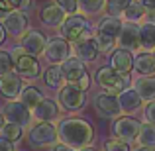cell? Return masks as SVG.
Segmentation results:
<instances>
[{"label":"cell","instance_id":"1","mask_svg":"<svg viewBox=\"0 0 155 151\" xmlns=\"http://www.w3.org/2000/svg\"><path fill=\"white\" fill-rule=\"evenodd\" d=\"M59 141L73 149H83L88 147L94 140V130L88 122L81 118H63L57 126Z\"/></svg>","mask_w":155,"mask_h":151},{"label":"cell","instance_id":"2","mask_svg":"<svg viewBox=\"0 0 155 151\" xmlns=\"http://www.w3.org/2000/svg\"><path fill=\"white\" fill-rule=\"evenodd\" d=\"M10 57L14 61V73L20 79H38L41 75V65H39L38 57L28 55L20 47V43L10 49Z\"/></svg>","mask_w":155,"mask_h":151},{"label":"cell","instance_id":"3","mask_svg":"<svg viewBox=\"0 0 155 151\" xmlns=\"http://www.w3.org/2000/svg\"><path fill=\"white\" fill-rule=\"evenodd\" d=\"M28 143L34 149L39 147H53L59 143V133H57V126L49 124V122H38L30 128L28 132Z\"/></svg>","mask_w":155,"mask_h":151},{"label":"cell","instance_id":"4","mask_svg":"<svg viewBox=\"0 0 155 151\" xmlns=\"http://www.w3.org/2000/svg\"><path fill=\"white\" fill-rule=\"evenodd\" d=\"M96 83L110 94H122L124 90H128L132 79L130 75H120L112 67H100L96 71Z\"/></svg>","mask_w":155,"mask_h":151},{"label":"cell","instance_id":"5","mask_svg":"<svg viewBox=\"0 0 155 151\" xmlns=\"http://www.w3.org/2000/svg\"><path fill=\"white\" fill-rule=\"evenodd\" d=\"M87 31H91V26H88L87 18L83 14H73V16H67L63 24L59 28V38H63L65 41H79Z\"/></svg>","mask_w":155,"mask_h":151},{"label":"cell","instance_id":"6","mask_svg":"<svg viewBox=\"0 0 155 151\" xmlns=\"http://www.w3.org/2000/svg\"><path fill=\"white\" fill-rule=\"evenodd\" d=\"M140 130H141V124L136 118H130V116H120L112 126V132H114V136H116V140L124 141V143L137 141Z\"/></svg>","mask_w":155,"mask_h":151},{"label":"cell","instance_id":"7","mask_svg":"<svg viewBox=\"0 0 155 151\" xmlns=\"http://www.w3.org/2000/svg\"><path fill=\"white\" fill-rule=\"evenodd\" d=\"M71 57V45L63 38H51L47 39V45L43 49V59L49 65H63Z\"/></svg>","mask_w":155,"mask_h":151},{"label":"cell","instance_id":"8","mask_svg":"<svg viewBox=\"0 0 155 151\" xmlns=\"http://www.w3.org/2000/svg\"><path fill=\"white\" fill-rule=\"evenodd\" d=\"M2 116L6 118L8 124H16V126H22V128L30 126L31 120H34L31 110H28L20 100H8L2 106Z\"/></svg>","mask_w":155,"mask_h":151},{"label":"cell","instance_id":"9","mask_svg":"<svg viewBox=\"0 0 155 151\" xmlns=\"http://www.w3.org/2000/svg\"><path fill=\"white\" fill-rule=\"evenodd\" d=\"M59 104H61V108L69 110V112H77V110L84 108V104H87V94H84L77 84L67 83L59 90Z\"/></svg>","mask_w":155,"mask_h":151},{"label":"cell","instance_id":"10","mask_svg":"<svg viewBox=\"0 0 155 151\" xmlns=\"http://www.w3.org/2000/svg\"><path fill=\"white\" fill-rule=\"evenodd\" d=\"M71 51L75 53L73 57H77L79 61L83 63H92V61L98 57V47H96V41H94V35H92V30L87 31L79 41L73 43Z\"/></svg>","mask_w":155,"mask_h":151},{"label":"cell","instance_id":"11","mask_svg":"<svg viewBox=\"0 0 155 151\" xmlns=\"http://www.w3.org/2000/svg\"><path fill=\"white\" fill-rule=\"evenodd\" d=\"M47 45V38L39 30H28L26 34L20 38V47L31 57L43 55V49Z\"/></svg>","mask_w":155,"mask_h":151},{"label":"cell","instance_id":"12","mask_svg":"<svg viewBox=\"0 0 155 151\" xmlns=\"http://www.w3.org/2000/svg\"><path fill=\"white\" fill-rule=\"evenodd\" d=\"M2 26L6 30V34H10L12 38H18V39L30 30L28 28V16L24 12H18V10L6 14V18L2 20Z\"/></svg>","mask_w":155,"mask_h":151},{"label":"cell","instance_id":"13","mask_svg":"<svg viewBox=\"0 0 155 151\" xmlns=\"http://www.w3.org/2000/svg\"><path fill=\"white\" fill-rule=\"evenodd\" d=\"M116 43L126 51H137L141 47V41H140V26L136 24H126L122 26V31L118 35Z\"/></svg>","mask_w":155,"mask_h":151},{"label":"cell","instance_id":"14","mask_svg":"<svg viewBox=\"0 0 155 151\" xmlns=\"http://www.w3.org/2000/svg\"><path fill=\"white\" fill-rule=\"evenodd\" d=\"M24 87H26V84H24V80L20 79L16 73H10V75L0 77V96H2V98H6V100L20 98Z\"/></svg>","mask_w":155,"mask_h":151},{"label":"cell","instance_id":"15","mask_svg":"<svg viewBox=\"0 0 155 151\" xmlns=\"http://www.w3.org/2000/svg\"><path fill=\"white\" fill-rule=\"evenodd\" d=\"M94 106L102 116L110 118V116H120L122 108H120V100L118 94H110V92H100L94 98Z\"/></svg>","mask_w":155,"mask_h":151},{"label":"cell","instance_id":"16","mask_svg":"<svg viewBox=\"0 0 155 151\" xmlns=\"http://www.w3.org/2000/svg\"><path fill=\"white\" fill-rule=\"evenodd\" d=\"M39 20H41V24L47 26V28H61V24L67 20V14H65L55 2H49V4H45V6H41V10H39Z\"/></svg>","mask_w":155,"mask_h":151},{"label":"cell","instance_id":"17","mask_svg":"<svg viewBox=\"0 0 155 151\" xmlns=\"http://www.w3.org/2000/svg\"><path fill=\"white\" fill-rule=\"evenodd\" d=\"M31 118L38 120V122H49L51 124L53 120L59 118V104L51 98H43L34 110H31Z\"/></svg>","mask_w":155,"mask_h":151},{"label":"cell","instance_id":"18","mask_svg":"<svg viewBox=\"0 0 155 151\" xmlns=\"http://www.w3.org/2000/svg\"><path fill=\"white\" fill-rule=\"evenodd\" d=\"M110 67L120 75H130V71L134 69V57L132 51H126L122 47H116V51L110 55Z\"/></svg>","mask_w":155,"mask_h":151},{"label":"cell","instance_id":"19","mask_svg":"<svg viewBox=\"0 0 155 151\" xmlns=\"http://www.w3.org/2000/svg\"><path fill=\"white\" fill-rule=\"evenodd\" d=\"M61 71H63L65 83H69V84H75L83 75H87L84 63H83V61H79L77 57H69V59L61 65Z\"/></svg>","mask_w":155,"mask_h":151},{"label":"cell","instance_id":"20","mask_svg":"<svg viewBox=\"0 0 155 151\" xmlns=\"http://www.w3.org/2000/svg\"><path fill=\"white\" fill-rule=\"evenodd\" d=\"M134 71H137L141 77H153L155 75V59L153 53L141 51L134 57Z\"/></svg>","mask_w":155,"mask_h":151},{"label":"cell","instance_id":"21","mask_svg":"<svg viewBox=\"0 0 155 151\" xmlns=\"http://www.w3.org/2000/svg\"><path fill=\"white\" fill-rule=\"evenodd\" d=\"M122 20L120 18H114V16H102L98 22V31L96 34H102V35H108V38L112 39H118V35H120L122 31Z\"/></svg>","mask_w":155,"mask_h":151},{"label":"cell","instance_id":"22","mask_svg":"<svg viewBox=\"0 0 155 151\" xmlns=\"http://www.w3.org/2000/svg\"><path fill=\"white\" fill-rule=\"evenodd\" d=\"M134 90L140 94L141 100H147V102L155 100V75L153 77H140L134 83Z\"/></svg>","mask_w":155,"mask_h":151},{"label":"cell","instance_id":"23","mask_svg":"<svg viewBox=\"0 0 155 151\" xmlns=\"http://www.w3.org/2000/svg\"><path fill=\"white\" fill-rule=\"evenodd\" d=\"M118 100H120V108L122 112H137V108H141V104H143V100L140 98V94H137L134 88H128V90H124L122 94H118Z\"/></svg>","mask_w":155,"mask_h":151},{"label":"cell","instance_id":"24","mask_svg":"<svg viewBox=\"0 0 155 151\" xmlns=\"http://www.w3.org/2000/svg\"><path fill=\"white\" fill-rule=\"evenodd\" d=\"M45 96H43V92L39 90L38 87H34V84H26L24 87V90H22V94H20V102H22L24 106H26L28 110H34L35 106L39 104Z\"/></svg>","mask_w":155,"mask_h":151},{"label":"cell","instance_id":"25","mask_svg":"<svg viewBox=\"0 0 155 151\" xmlns=\"http://www.w3.org/2000/svg\"><path fill=\"white\" fill-rule=\"evenodd\" d=\"M43 80L45 84L53 90H61L65 87V77H63V71H61V65H51V67L45 69L43 73Z\"/></svg>","mask_w":155,"mask_h":151},{"label":"cell","instance_id":"26","mask_svg":"<svg viewBox=\"0 0 155 151\" xmlns=\"http://www.w3.org/2000/svg\"><path fill=\"white\" fill-rule=\"evenodd\" d=\"M122 16H124L126 24H136L137 26V22L145 20V10H143V6H141L137 0H132V4L126 8V12Z\"/></svg>","mask_w":155,"mask_h":151},{"label":"cell","instance_id":"27","mask_svg":"<svg viewBox=\"0 0 155 151\" xmlns=\"http://www.w3.org/2000/svg\"><path fill=\"white\" fill-rule=\"evenodd\" d=\"M140 41L143 49H155V24H141L140 26Z\"/></svg>","mask_w":155,"mask_h":151},{"label":"cell","instance_id":"28","mask_svg":"<svg viewBox=\"0 0 155 151\" xmlns=\"http://www.w3.org/2000/svg\"><path fill=\"white\" fill-rule=\"evenodd\" d=\"M106 0H77V6L83 12V16H94L104 10Z\"/></svg>","mask_w":155,"mask_h":151},{"label":"cell","instance_id":"29","mask_svg":"<svg viewBox=\"0 0 155 151\" xmlns=\"http://www.w3.org/2000/svg\"><path fill=\"white\" fill-rule=\"evenodd\" d=\"M137 143L141 147H155V126L141 124L140 136H137Z\"/></svg>","mask_w":155,"mask_h":151},{"label":"cell","instance_id":"30","mask_svg":"<svg viewBox=\"0 0 155 151\" xmlns=\"http://www.w3.org/2000/svg\"><path fill=\"white\" fill-rule=\"evenodd\" d=\"M94 41H96V47H98V53H102V55H112L116 51V39L108 38V35L96 34Z\"/></svg>","mask_w":155,"mask_h":151},{"label":"cell","instance_id":"31","mask_svg":"<svg viewBox=\"0 0 155 151\" xmlns=\"http://www.w3.org/2000/svg\"><path fill=\"white\" fill-rule=\"evenodd\" d=\"M0 136H2L4 140L12 141V143H16V141H22L24 128H22V126H16V124H8V122H6V126H4L2 132H0Z\"/></svg>","mask_w":155,"mask_h":151},{"label":"cell","instance_id":"32","mask_svg":"<svg viewBox=\"0 0 155 151\" xmlns=\"http://www.w3.org/2000/svg\"><path fill=\"white\" fill-rule=\"evenodd\" d=\"M132 4V0H106L104 8L106 12H108V16H114V18H118V16H122L126 12V8Z\"/></svg>","mask_w":155,"mask_h":151},{"label":"cell","instance_id":"33","mask_svg":"<svg viewBox=\"0 0 155 151\" xmlns=\"http://www.w3.org/2000/svg\"><path fill=\"white\" fill-rule=\"evenodd\" d=\"M14 73V61L10 57V51L0 49V77Z\"/></svg>","mask_w":155,"mask_h":151},{"label":"cell","instance_id":"34","mask_svg":"<svg viewBox=\"0 0 155 151\" xmlns=\"http://www.w3.org/2000/svg\"><path fill=\"white\" fill-rule=\"evenodd\" d=\"M55 4H57V6H59L67 16L77 14V10H79V6H77V0H55Z\"/></svg>","mask_w":155,"mask_h":151},{"label":"cell","instance_id":"35","mask_svg":"<svg viewBox=\"0 0 155 151\" xmlns=\"http://www.w3.org/2000/svg\"><path fill=\"white\" fill-rule=\"evenodd\" d=\"M104 151H132V149H130L128 143L114 140V141H106L104 143Z\"/></svg>","mask_w":155,"mask_h":151},{"label":"cell","instance_id":"36","mask_svg":"<svg viewBox=\"0 0 155 151\" xmlns=\"http://www.w3.org/2000/svg\"><path fill=\"white\" fill-rule=\"evenodd\" d=\"M143 118H145V124L155 126V100H151V102H147V104H145Z\"/></svg>","mask_w":155,"mask_h":151},{"label":"cell","instance_id":"37","mask_svg":"<svg viewBox=\"0 0 155 151\" xmlns=\"http://www.w3.org/2000/svg\"><path fill=\"white\" fill-rule=\"evenodd\" d=\"M12 6V10H18V12H24L26 14V10H30L31 6V0H8Z\"/></svg>","mask_w":155,"mask_h":151},{"label":"cell","instance_id":"38","mask_svg":"<svg viewBox=\"0 0 155 151\" xmlns=\"http://www.w3.org/2000/svg\"><path fill=\"white\" fill-rule=\"evenodd\" d=\"M75 84H77V87H79L83 92H84V90H88V88H91V77H88V73H87V75H83V77H81V79L77 80Z\"/></svg>","mask_w":155,"mask_h":151},{"label":"cell","instance_id":"39","mask_svg":"<svg viewBox=\"0 0 155 151\" xmlns=\"http://www.w3.org/2000/svg\"><path fill=\"white\" fill-rule=\"evenodd\" d=\"M143 6L145 14H155V0H137Z\"/></svg>","mask_w":155,"mask_h":151},{"label":"cell","instance_id":"40","mask_svg":"<svg viewBox=\"0 0 155 151\" xmlns=\"http://www.w3.org/2000/svg\"><path fill=\"white\" fill-rule=\"evenodd\" d=\"M0 151H16V147H14V143H12V141L4 140V137L0 136Z\"/></svg>","mask_w":155,"mask_h":151},{"label":"cell","instance_id":"41","mask_svg":"<svg viewBox=\"0 0 155 151\" xmlns=\"http://www.w3.org/2000/svg\"><path fill=\"white\" fill-rule=\"evenodd\" d=\"M49 151H77V149H73V147H69V145H65V143H61V141H59V143H55Z\"/></svg>","mask_w":155,"mask_h":151},{"label":"cell","instance_id":"42","mask_svg":"<svg viewBox=\"0 0 155 151\" xmlns=\"http://www.w3.org/2000/svg\"><path fill=\"white\" fill-rule=\"evenodd\" d=\"M6 38H8V34H6V30H4L2 22H0V45H2V43L6 41Z\"/></svg>","mask_w":155,"mask_h":151},{"label":"cell","instance_id":"43","mask_svg":"<svg viewBox=\"0 0 155 151\" xmlns=\"http://www.w3.org/2000/svg\"><path fill=\"white\" fill-rule=\"evenodd\" d=\"M145 24H155V14H145Z\"/></svg>","mask_w":155,"mask_h":151},{"label":"cell","instance_id":"44","mask_svg":"<svg viewBox=\"0 0 155 151\" xmlns=\"http://www.w3.org/2000/svg\"><path fill=\"white\" fill-rule=\"evenodd\" d=\"M132 151H155V147H141V145H137V147H134Z\"/></svg>","mask_w":155,"mask_h":151},{"label":"cell","instance_id":"45","mask_svg":"<svg viewBox=\"0 0 155 151\" xmlns=\"http://www.w3.org/2000/svg\"><path fill=\"white\" fill-rule=\"evenodd\" d=\"M6 126V118L2 116V112H0V132H2V128Z\"/></svg>","mask_w":155,"mask_h":151},{"label":"cell","instance_id":"46","mask_svg":"<svg viewBox=\"0 0 155 151\" xmlns=\"http://www.w3.org/2000/svg\"><path fill=\"white\" fill-rule=\"evenodd\" d=\"M77 151H96V149H92V147H83V149H77Z\"/></svg>","mask_w":155,"mask_h":151},{"label":"cell","instance_id":"47","mask_svg":"<svg viewBox=\"0 0 155 151\" xmlns=\"http://www.w3.org/2000/svg\"><path fill=\"white\" fill-rule=\"evenodd\" d=\"M153 59H155V49H153Z\"/></svg>","mask_w":155,"mask_h":151}]
</instances>
